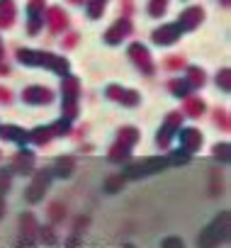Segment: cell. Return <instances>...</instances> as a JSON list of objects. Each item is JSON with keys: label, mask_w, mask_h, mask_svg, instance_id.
Masks as SVG:
<instances>
[{"label": "cell", "mask_w": 231, "mask_h": 248, "mask_svg": "<svg viewBox=\"0 0 231 248\" xmlns=\"http://www.w3.org/2000/svg\"><path fill=\"white\" fill-rule=\"evenodd\" d=\"M226 226H229V214L224 212V214H219V219H214V221L200 233L197 246H200V248H214V246H219V243L226 238Z\"/></svg>", "instance_id": "1"}, {"label": "cell", "mask_w": 231, "mask_h": 248, "mask_svg": "<svg viewBox=\"0 0 231 248\" xmlns=\"http://www.w3.org/2000/svg\"><path fill=\"white\" fill-rule=\"evenodd\" d=\"M166 161H144V163H137V166H129L127 168V175H146V173H154L158 168H163Z\"/></svg>", "instance_id": "2"}, {"label": "cell", "mask_w": 231, "mask_h": 248, "mask_svg": "<svg viewBox=\"0 0 231 248\" xmlns=\"http://www.w3.org/2000/svg\"><path fill=\"white\" fill-rule=\"evenodd\" d=\"M175 37H178V27H163V30L154 32V42L156 44H173Z\"/></svg>", "instance_id": "3"}, {"label": "cell", "mask_w": 231, "mask_h": 248, "mask_svg": "<svg viewBox=\"0 0 231 248\" xmlns=\"http://www.w3.org/2000/svg\"><path fill=\"white\" fill-rule=\"evenodd\" d=\"M25 100L27 102H32V105H46L49 100H51V93L49 90H42V88H32V90H27L25 93Z\"/></svg>", "instance_id": "4"}]
</instances>
